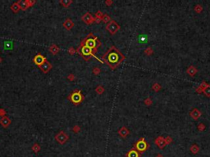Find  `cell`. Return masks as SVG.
Listing matches in <instances>:
<instances>
[{
  "label": "cell",
  "mask_w": 210,
  "mask_h": 157,
  "mask_svg": "<svg viewBox=\"0 0 210 157\" xmlns=\"http://www.w3.org/2000/svg\"><path fill=\"white\" fill-rule=\"evenodd\" d=\"M94 71V73L95 74H99V72H100V71H99V68H94V71Z\"/></svg>",
  "instance_id": "e575fe53"
},
{
  "label": "cell",
  "mask_w": 210,
  "mask_h": 157,
  "mask_svg": "<svg viewBox=\"0 0 210 157\" xmlns=\"http://www.w3.org/2000/svg\"><path fill=\"white\" fill-rule=\"evenodd\" d=\"M102 59L103 62L106 63L110 67V69L115 70L122 64L126 57L115 46H112L103 56Z\"/></svg>",
  "instance_id": "6da1fadb"
},
{
  "label": "cell",
  "mask_w": 210,
  "mask_h": 157,
  "mask_svg": "<svg viewBox=\"0 0 210 157\" xmlns=\"http://www.w3.org/2000/svg\"><path fill=\"white\" fill-rule=\"evenodd\" d=\"M17 3L19 4L20 6V8L22 9V10H25L29 8V5L27 3V1H18Z\"/></svg>",
  "instance_id": "d6986e66"
},
{
  "label": "cell",
  "mask_w": 210,
  "mask_h": 157,
  "mask_svg": "<svg viewBox=\"0 0 210 157\" xmlns=\"http://www.w3.org/2000/svg\"><path fill=\"white\" fill-rule=\"evenodd\" d=\"M81 19H82L83 21L86 23L87 25H90V24H92L93 22H94V18L93 17L91 14L89 12H86L85 15L81 17Z\"/></svg>",
  "instance_id": "8fae6325"
},
{
  "label": "cell",
  "mask_w": 210,
  "mask_h": 157,
  "mask_svg": "<svg viewBox=\"0 0 210 157\" xmlns=\"http://www.w3.org/2000/svg\"><path fill=\"white\" fill-rule=\"evenodd\" d=\"M103 13L101 12V11H97V13L95 14V18H99V19H102L103 18Z\"/></svg>",
  "instance_id": "836d02e7"
},
{
  "label": "cell",
  "mask_w": 210,
  "mask_h": 157,
  "mask_svg": "<svg viewBox=\"0 0 210 157\" xmlns=\"http://www.w3.org/2000/svg\"><path fill=\"white\" fill-rule=\"evenodd\" d=\"M81 43L84 44L85 46L88 47L89 48H90L91 50L94 52V53L97 52L98 48L101 46V43L99 40V39L97 38L96 36H94L92 33L89 34L85 38H84L82 40H81Z\"/></svg>",
  "instance_id": "7a4b0ae2"
},
{
  "label": "cell",
  "mask_w": 210,
  "mask_h": 157,
  "mask_svg": "<svg viewBox=\"0 0 210 157\" xmlns=\"http://www.w3.org/2000/svg\"><path fill=\"white\" fill-rule=\"evenodd\" d=\"M55 139L59 142L60 144H64L67 140H68V136H67L64 132L61 131L58 134L55 136Z\"/></svg>",
  "instance_id": "52a82bcc"
},
{
  "label": "cell",
  "mask_w": 210,
  "mask_h": 157,
  "mask_svg": "<svg viewBox=\"0 0 210 157\" xmlns=\"http://www.w3.org/2000/svg\"><path fill=\"white\" fill-rule=\"evenodd\" d=\"M76 52H77L79 54H80L85 61H89L91 57H95V54L94 53V52L82 43L80 44V46H79V48H77Z\"/></svg>",
  "instance_id": "3957f363"
},
{
  "label": "cell",
  "mask_w": 210,
  "mask_h": 157,
  "mask_svg": "<svg viewBox=\"0 0 210 157\" xmlns=\"http://www.w3.org/2000/svg\"><path fill=\"white\" fill-rule=\"evenodd\" d=\"M203 9H204V8H203V7H202L201 4H197V5L195 6V8H194V10H195V11L196 13L199 14V13L202 12Z\"/></svg>",
  "instance_id": "cb8c5ba5"
},
{
  "label": "cell",
  "mask_w": 210,
  "mask_h": 157,
  "mask_svg": "<svg viewBox=\"0 0 210 157\" xmlns=\"http://www.w3.org/2000/svg\"><path fill=\"white\" fill-rule=\"evenodd\" d=\"M197 72H198V70L194 66V65H190V66L186 69V73H187L188 75H190V77H194L197 74Z\"/></svg>",
  "instance_id": "4fadbf2b"
},
{
  "label": "cell",
  "mask_w": 210,
  "mask_h": 157,
  "mask_svg": "<svg viewBox=\"0 0 210 157\" xmlns=\"http://www.w3.org/2000/svg\"><path fill=\"white\" fill-rule=\"evenodd\" d=\"M32 150L34 151V152H35V153H38V152L40 151V147H39L37 143H35V144H34L33 147H32Z\"/></svg>",
  "instance_id": "f546056e"
},
{
  "label": "cell",
  "mask_w": 210,
  "mask_h": 157,
  "mask_svg": "<svg viewBox=\"0 0 210 157\" xmlns=\"http://www.w3.org/2000/svg\"><path fill=\"white\" fill-rule=\"evenodd\" d=\"M204 94L207 97H210V84H208V85L204 88V91H203Z\"/></svg>",
  "instance_id": "44dd1931"
},
{
  "label": "cell",
  "mask_w": 210,
  "mask_h": 157,
  "mask_svg": "<svg viewBox=\"0 0 210 157\" xmlns=\"http://www.w3.org/2000/svg\"><path fill=\"white\" fill-rule=\"evenodd\" d=\"M197 128L199 132H204V131L205 130V128H206V126H205L204 124L200 123V124H199V125L197 126Z\"/></svg>",
  "instance_id": "f1b7e54d"
},
{
  "label": "cell",
  "mask_w": 210,
  "mask_h": 157,
  "mask_svg": "<svg viewBox=\"0 0 210 157\" xmlns=\"http://www.w3.org/2000/svg\"><path fill=\"white\" fill-rule=\"evenodd\" d=\"M154 143L156 146L158 147H159L160 149H163L167 146L166 142H165V138L163 137V136H158V137H156L154 140Z\"/></svg>",
  "instance_id": "ba28073f"
},
{
  "label": "cell",
  "mask_w": 210,
  "mask_h": 157,
  "mask_svg": "<svg viewBox=\"0 0 210 157\" xmlns=\"http://www.w3.org/2000/svg\"><path fill=\"white\" fill-rule=\"evenodd\" d=\"M152 89L154 91V92L158 93V92H159L161 89H162V87H161V85H160L159 84L154 83V84H153V86H152Z\"/></svg>",
  "instance_id": "7402d4cb"
},
{
  "label": "cell",
  "mask_w": 210,
  "mask_h": 157,
  "mask_svg": "<svg viewBox=\"0 0 210 157\" xmlns=\"http://www.w3.org/2000/svg\"><path fill=\"white\" fill-rule=\"evenodd\" d=\"M11 8H12V10L14 11V12H17V11L21 9L19 4H18L17 3H14L12 5Z\"/></svg>",
  "instance_id": "d4e9b609"
},
{
  "label": "cell",
  "mask_w": 210,
  "mask_h": 157,
  "mask_svg": "<svg viewBox=\"0 0 210 157\" xmlns=\"http://www.w3.org/2000/svg\"><path fill=\"white\" fill-rule=\"evenodd\" d=\"M104 88H103L102 86H99V87H97V88H96V92L99 93V94H101V93H104Z\"/></svg>",
  "instance_id": "d6a6232c"
},
{
  "label": "cell",
  "mask_w": 210,
  "mask_h": 157,
  "mask_svg": "<svg viewBox=\"0 0 210 157\" xmlns=\"http://www.w3.org/2000/svg\"><path fill=\"white\" fill-rule=\"evenodd\" d=\"M208 84H207L206 82H203V83L199 85V88H196V93H202L203 91H204V88L208 85Z\"/></svg>",
  "instance_id": "ffe728a7"
},
{
  "label": "cell",
  "mask_w": 210,
  "mask_h": 157,
  "mask_svg": "<svg viewBox=\"0 0 210 157\" xmlns=\"http://www.w3.org/2000/svg\"><path fill=\"white\" fill-rule=\"evenodd\" d=\"M155 157H164V156H163L162 154H158Z\"/></svg>",
  "instance_id": "8d00e7d4"
},
{
  "label": "cell",
  "mask_w": 210,
  "mask_h": 157,
  "mask_svg": "<svg viewBox=\"0 0 210 157\" xmlns=\"http://www.w3.org/2000/svg\"><path fill=\"white\" fill-rule=\"evenodd\" d=\"M68 99L71 100V102L72 103H74V104H80L83 101V96L81 94L80 90L73 91L71 93V94L69 96Z\"/></svg>",
  "instance_id": "5b68a950"
},
{
  "label": "cell",
  "mask_w": 210,
  "mask_h": 157,
  "mask_svg": "<svg viewBox=\"0 0 210 157\" xmlns=\"http://www.w3.org/2000/svg\"><path fill=\"white\" fill-rule=\"evenodd\" d=\"M190 115L191 118L194 119V120H197V119H199L200 118V116L202 115V113H201V111H200L199 109L194 108V109H192L190 111Z\"/></svg>",
  "instance_id": "30bf717a"
},
{
  "label": "cell",
  "mask_w": 210,
  "mask_h": 157,
  "mask_svg": "<svg viewBox=\"0 0 210 157\" xmlns=\"http://www.w3.org/2000/svg\"><path fill=\"white\" fill-rule=\"evenodd\" d=\"M144 104L146 105V106H151V105L153 104V101L151 100L150 97H147L145 100H144Z\"/></svg>",
  "instance_id": "4dcf8cb0"
},
{
  "label": "cell",
  "mask_w": 210,
  "mask_h": 157,
  "mask_svg": "<svg viewBox=\"0 0 210 157\" xmlns=\"http://www.w3.org/2000/svg\"><path fill=\"white\" fill-rule=\"evenodd\" d=\"M71 3H72L71 0H62V1H60V3H61L62 7H64V8H68L69 5Z\"/></svg>",
  "instance_id": "603a6c76"
},
{
  "label": "cell",
  "mask_w": 210,
  "mask_h": 157,
  "mask_svg": "<svg viewBox=\"0 0 210 157\" xmlns=\"http://www.w3.org/2000/svg\"><path fill=\"white\" fill-rule=\"evenodd\" d=\"M190 151H191V153L194 155H197L199 151V147L198 146L197 144H193L192 146L190 147Z\"/></svg>",
  "instance_id": "ac0fdd59"
},
{
  "label": "cell",
  "mask_w": 210,
  "mask_h": 157,
  "mask_svg": "<svg viewBox=\"0 0 210 157\" xmlns=\"http://www.w3.org/2000/svg\"><path fill=\"white\" fill-rule=\"evenodd\" d=\"M165 142H166V145H170L173 142V140H172V138L170 136H167V137H165Z\"/></svg>",
  "instance_id": "1f68e13d"
},
{
  "label": "cell",
  "mask_w": 210,
  "mask_h": 157,
  "mask_svg": "<svg viewBox=\"0 0 210 157\" xmlns=\"http://www.w3.org/2000/svg\"><path fill=\"white\" fill-rule=\"evenodd\" d=\"M102 20H103V21H104V23H107V24H108V23H109L111 21V18H110V16H109L108 15H107V14H105V15H104L103 16V18H102Z\"/></svg>",
  "instance_id": "4316f807"
},
{
  "label": "cell",
  "mask_w": 210,
  "mask_h": 157,
  "mask_svg": "<svg viewBox=\"0 0 210 157\" xmlns=\"http://www.w3.org/2000/svg\"><path fill=\"white\" fill-rule=\"evenodd\" d=\"M106 30H108L111 34H116L119 30H120V25H119L115 21L112 20L110 22L107 24Z\"/></svg>",
  "instance_id": "8992f818"
},
{
  "label": "cell",
  "mask_w": 210,
  "mask_h": 157,
  "mask_svg": "<svg viewBox=\"0 0 210 157\" xmlns=\"http://www.w3.org/2000/svg\"><path fill=\"white\" fill-rule=\"evenodd\" d=\"M105 3H106V5L110 6V5L113 4V2H112V1H106V2H105Z\"/></svg>",
  "instance_id": "d590c367"
},
{
  "label": "cell",
  "mask_w": 210,
  "mask_h": 157,
  "mask_svg": "<svg viewBox=\"0 0 210 157\" xmlns=\"http://www.w3.org/2000/svg\"><path fill=\"white\" fill-rule=\"evenodd\" d=\"M127 157H140V154L135 148H133L127 153Z\"/></svg>",
  "instance_id": "2e32d148"
},
{
  "label": "cell",
  "mask_w": 210,
  "mask_h": 157,
  "mask_svg": "<svg viewBox=\"0 0 210 157\" xmlns=\"http://www.w3.org/2000/svg\"><path fill=\"white\" fill-rule=\"evenodd\" d=\"M47 60L45 58V57H44L43 55L40 54V53H39V54H37L35 57H34V63L36 65H38V66H40L41 65H43L44 62H45V61Z\"/></svg>",
  "instance_id": "9c48e42d"
},
{
  "label": "cell",
  "mask_w": 210,
  "mask_h": 157,
  "mask_svg": "<svg viewBox=\"0 0 210 157\" xmlns=\"http://www.w3.org/2000/svg\"><path fill=\"white\" fill-rule=\"evenodd\" d=\"M0 124H1V125L3 126V128H8L9 126V125L11 124V120L9 119L8 117L3 116L2 117V119H0Z\"/></svg>",
  "instance_id": "9a60e30c"
},
{
  "label": "cell",
  "mask_w": 210,
  "mask_h": 157,
  "mask_svg": "<svg viewBox=\"0 0 210 157\" xmlns=\"http://www.w3.org/2000/svg\"><path fill=\"white\" fill-rule=\"evenodd\" d=\"M153 51L151 47H148V48H145V50H144V53H145L147 56H151L153 54Z\"/></svg>",
  "instance_id": "83f0119b"
},
{
  "label": "cell",
  "mask_w": 210,
  "mask_h": 157,
  "mask_svg": "<svg viewBox=\"0 0 210 157\" xmlns=\"http://www.w3.org/2000/svg\"><path fill=\"white\" fill-rule=\"evenodd\" d=\"M149 145L148 142H146V140L144 139V137H141L140 139L138 140L136 143L134 144V148L139 152L140 154H142L144 152L147 151V149L149 148Z\"/></svg>",
  "instance_id": "277c9868"
},
{
  "label": "cell",
  "mask_w": 210,
  "mask_h": 157,
  "mask_svg": "<svg viewBox=\"0 0 210 157\" xmlns=\"http://www.w3.org/2000/svg\"><path fill=\"white\" fill-rule=\"evenodd\" d=\"M39 68L41 70L42 72H44V73L46 74V73H48L51 69H52V65H51L50 62H48V61L46 60L45 62H44L43 65H41L40 66H39Z\"/></svg>",
  "instance_id": "7c38bea8"
},
{
  "label": "cell",
  "mask_w": 210,
  "mask_h": 157,
  "mask_svg": "<svg viewBox=\"0 0 210 157\" xmlns=\"http://www.w3.org/2000/svg\"><path fill=\"white\" fill-rule=\"evenodd\" d=\"M63 26L66 28L67 30H71L72 29V27L74 26L73 22L71 21V19H67L63 23Z\"/></svg>",
  "instance_id": "e0dca14e"
},
{
  "label": "cell",
  "mask_w": 210,
  "mask_h": 157,
  "mask_svg": "<svg viewBox=\"0 0 210 157\" xmlns=\"http://www.w3.org/2000/svg\"><path fill=\"white\" fill-rule=\"evenodd\" d=\"M118 134L121 136L123 138H126L128 135L130 134V131L128 128H127L126 127H122L120 129L118 130Z\"/></svg>",
  "instance_id": "5bb4252c"
},
{
  "label": "cell",
  "mask_w": 210,
  "mask_h": 157,
  "mask_svg": "<svg viewBox=\"0 0 210 157\" xmlns=\"http://www.w3.org/2000/svg\"><path fill=\"white\" fill-rule=\"evenodd\" d=\"M49 50H50L51 52L53 53V54H56V53L58 52V51H59V48H58L56 45H52V46H51V48H49Z\"/></svg>",
  "instance_id": "484cf974"
}]
</instances>
